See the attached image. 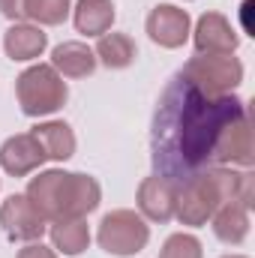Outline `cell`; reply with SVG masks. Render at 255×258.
Returning a JSON list of instances; mask_svg holds the SVG:
<instances>
[{
	"instance_id": "8fae6325",
	"label": "cell",
	"mask_w": 255,
	"mask_h": 258,
	"mask_svg": "<svg viewBox=\"0 0 255 258\" xmlns=\"http://www.w3.org/2000/svg\"><path fill=\"white\" fill-rule=\"evenodd\" d=\"M174 201H177V183L165 177H144L138 186V213L150 222H168L174 219Z\"/></svg>"
},
{
	"instance_id": "ffe728a7",
	"label": "cell",
	"mask_w": 255,
	"mask_h": 258,
	"mask_svg": "<svg viewBox=\"0 0 255 258\" xmlns=\"http://www.w3.org/2000/svg\"><path fill=\"white\" fill-rule=\"evenodd\" d=\"M159 258H204V252H201V240H198L195 234L177 231V234H171V237L162 243Z\"/></svg>"
},
{
	"instance_id": "d6986e66",
	"label": "cell",
	"mask_w": 255,
	"mask_h": 258,
	"mask_svg": "<svg viewBox=\"0 0 255 258\" xmlns=\"http://www.w3.org/2000/svg\"><path fill=\"white\" fill-rule=\"evenodd\" d=\"M72 3L69 0H24V18L36 21L39 27H54V24H63L66 15H69Z\"/></svg>"
},
{
	"instance_id": "8992f818",
	"label": "cell",
	"mask_w": 255,
	"mask_h": 258,
	"mask_svg": "<svg viewBox=\"0 0 255 258\" xmlns=\"http://www.w3.org/2000/svg\"><path fill=\"white\" fill-rule=\"evenodd\" d=\"M255 159V135H252V120L249 111H243L240 117H234L228 126L222 129L216 150H213V165H240L249 168Z\"/></svg>"
},
{
	"instance_id": "7a4b0ae2",
	"label": "cell",
	"mask_w": 255,
	"mask_h": 258,
	"mask_svg": "<svg viewBox=\"0 0 255 258\" xmlns=\"http://www.w3.org/2000/svg\"><path fill=\"white\" fill-rule=\"evenodd\" d=\"M27 201L42 213L45 222H63V219H84L93 213L102 201V189L96 177L90 174H72V171H39L27 183Z\"/></svg>"
},
{
	"instance_id": "7402d4cb",
	"label": "cell",
	"mask_w": 255,
	"mask_h": 258,
	"mask_svg": "<svg viewBox=\"0 0 255 258\" xmlns=\"http://www.w3.org/2000/svg\"><path fill=\"white\" fill-rule=\"evenodd\" d=\"M0 12L9 18V21H21L24 18V0H0Z\"/></svg>"
},
{
	"instance_id": "3957f363",
	"label": "cell",
	"mask_w": 255,
	"mask_h": 258,
	"mask_svg": "<svg viewBox=\"0 0 255 258\" xmlns=\"http://www.w3.org/2000/svg\"><path fill=\"white\" fill-rule=\"evenodd\" d=\"M15 96L27 117H48L63 108L69 90H66L63 75L51 63H36L27 66L15 78Z\"/></svg>"
},
{
	"instance_id": "e0dca14e",
	"label": "cell",
	"mask_w": 255,
	"mask_h": 258,
	"mask_svg": "<svg viewBox=\"0 0 255 258\" xmlns=\"http://www.w3.org/2000/svg\"><path fill=\"white\" fill-rule=\"evenodd\" d=\"M93 54H96V63L108 66V69H126L138 51H135V42L126 33H102Z\"/></svg>"
},
{
	"instance_id": "4fadbf2b",
	"label": "cell",
	"mask_w": 255,
	"mask_h": 258,
	"mask_svg": "<svg viewBox=\"0 0 255 258\" xmlns=\"http://www.w3.org/2000/svg\"><path fill=\"white\" fill-rule=\"evenodd\" d=\"M114 3L111 0H78L72 9L75 30L84 36H102L114 24Z\"/></svg>"
},
{
	"instance_id": "5bb4252c",
	"label": "cell",
	"mask_w": 255,
	"mask_h": 258,
	"mask_svg": "<svg viewBox=\"0 0 255 258\" xmlns=\"http://www.w3.org/2000/svg\"><path fill=\"white\" fill-rule=\"evenodd\" d=\"M51 66L63 78H87L96 69V54L84 42H60L51 51Z\"/></svg>"
},
{
	"instance_id": "7c38bea8",
	"label": "cell",
	"mask_w": 255,
	"mask_h": 258,
	"mask_svg": "<svg viewBox=\"0 0 255 258\" xmlns=\"http://www.w3.org/2000/svg\"><path fill=\"white\" fill-rule=\"evenodd\" d=\"M48 45V36L42 33L39 24H12L6 33H3V51L9 60H36Z\"/></svg>"
},
{
	"instance_id": "6da1fadb",
	"label": "cell",
	"mask_w": 255,
	"mask_h": 258,
	"mask_svg": "<svg viewBox=\"0 0 255 258\" xmlns=\"http://www.w3.org/2000/svg\"><path fill=\"white\" fill-rule=\"evenodd\" d=\"M243 111L249 108L240 96H207L177 72L162 90L153 114L150 159L156 174L183 183L204 168H213V150L222 129Z\"/></svg>"
},
{
	"instance_id": "9a60e30c",
	"label": "cell",
	"mask_w": 255,
	"mask_h": 258,
	"mask_svg": "<svg viewBox=\"0 0 255 258\" xmlns=\"http://www.w3.org/2000/svg\"><path fill=\"white\" fill-rule=\"evenodd\" d=\"M210 219H213V234L228 246L243 243L249 234V210L240 204H222V207H216V213Z\"/></svg>"
},
{
	"instance_id": "9c48e42d",
	"label": "cell",
	"mask_w": 255,
	"mask_h": 258,
	"mask_svg": "<svg viewBox=\"0 0 255 258\" xmlns=\"http://www.w3.org/2000/svg\"><path fill=\"white\" fill-rule=\"evenodd\" d=\"M195 51L198 54H234V48L240 45L237 30L231 27V21L219 12H204L195 24Z\"/></svg>"
},
{
	"instance_id": "30bf717a",
	"label": "cell",
	"mask_w": 255,
	"mask_h": 258,
	"mask_svg": "<svg viewBox=\"0 0 255 258\" xmlns=\"http://www.w3.org/2000/svg\"><path fill=\"white\" fill-rule=\"evenodd\" d=\"M45 150L42 144L33 138V132H18V135H9L0 147V165L6 174L12 177H27L30 171H36L42 162H45Z\"/></svg>"
},
{
	"instance_id": "52a82bcc",
	"label": "cell",
	"mask_w": 255,
	"mask_h": 258,
	"mask_svg": "<svg viewBox=\"0 0 255 258\" xmlns=\"http://www.w3.org/2000/svg\"><path fill=\"white\" fill-rule=\"evenodd\" d=\"M0 225L9 240H24V243L42 240V234L48 228L42 213L27 201V195H9L0 204Z\"/></svg>"
},
{
	"instance_id": "603a6c76",
	"label": "cell",
	"mask_w": 255,
	"mask_h": 258,
	"mask_svg": "<svg viewBox=\"0 0 255 258\" xmlns=\"http://www.w3.org/2000/svg\"><path fill=\"white\" fill-rule=\"evenodd\" d=\"M222 258H246V255H222Z\"/></svg>"
},
{
	"instance_id": "277c9868",
	"label": "cell",
	"mask_w": 255,
	"mask_h": 258,
	"mask_svg": "<svg viewBox=\"0 0 255 258\" xmlns=\"http://www.w3.org/2000/svg\"><path fill=\"white\" fill-rule=\"evenodd\" d=\"M180 75L207 96H225L243 81V63L234 54H198L180 69Z\"/></svg>"
},
{
	"instance_id": "ac0fdd59",
	"label": "cell",
	"mask_w": 255,
	"mask_h": 258,
	"mask_svg": "<svg viewBox=\"0 0 255 258\" xmlns=\"http://www.w3.org/2000/svg\"><path fill=\"white\" fill-rule=\"evenodd\" d=\"M48 231H51L54 249H60L63 255H81V252L90 246V228H87L84 219H63V222H54Z\"/></svg>"
},
{
	"instance_id": "44dd1931",
	"label": "cell",
	"mask_w": 255,
	"mask_h": 258,
	"mask_svg": "<svg viewBox=\"0 0 255 258\" xmlns=\"http://www.w3.org/2000/svg\"><path fill=\"white\" fill-rule=\"evenodd\" d=\"M15 258H57V252L48 249V246H42V240H33V243H27L24 249H18Z\"/></svg>"
},
{
	"instance_id": "2e32d148",
	"label": "cell",
	"mask_w": 255,
	"mask_h": 258,
	"mask_svg": "<svg viewBox=\"0 0 255 258\" xmlns=\"http://www.w3.org/2000/svg\"><path fill=\"white\" fill-rule=\"evenodd\" d=\"M33 138L42 144V150H45L48 159L66 162L75 153V132L63 120H48V123L33 126Z\"/></svg>"
},
{
	"instance_id": "5b68a950",
	"label": "cell",
	"mask_w": 255,
	"mask_h": 258,
	"mask_svg": "<svg viewBox=\"0 0 255 258\" xmlns=\"http://www.w3.org/2000/svg\"><path fill=\"white\" fill-rule=\"evenodd\" d=\"M96 240L99 246L108 252V255L117 258H129L135 252H141L150 240V225L144 222L141 213L135 210H111L102 216L99 222V231H96Z\"/></svg>"
},
{
	"instance_id": "ba28073f",
	"label": "cell",
	"mask_w": 255,
	"mask_h": 258,
	"mask_svg": "<svg viewBox=\"0 0 255 258\" xmlns=\"http://www.w3.org/2000/svg\"><path fill=\"white\" fill-rule=\"evenodd\" d=\"M189 12L180 6H171V3H159L147 15V36L162 48H180L189 39Z\"/></svg>"
}]
</instances>
